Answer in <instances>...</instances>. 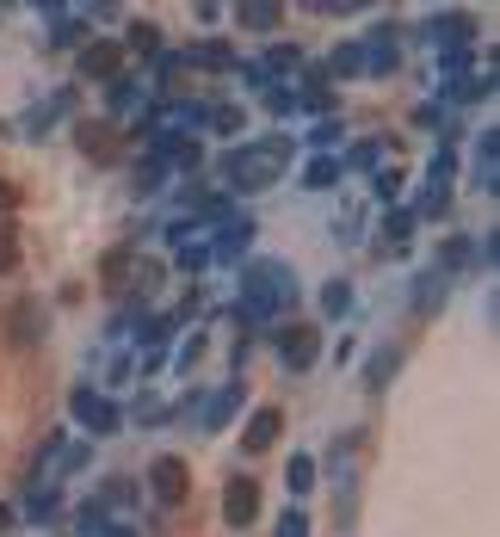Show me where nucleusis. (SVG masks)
Listing matches in <instances>:
<instances>
[{
    "label": "nucleus",
    "mask_w": 500,
    "mask_h": 537,
    "mask_svg": "<svg viewBox=\"0 0 500 537\" xmlns=\"http://www.w3.org/2000/svg\"><path fill=\"white\" fill-rule=\"evenodd\" d=\"M186 62L210 68V75H229V68H241V56H235L229 44H217V38H204V44H186Z\"/></svg>",
    "instance_id": "obj_16"
},
{
    "label": "nucleus",
    "mask_w": 500,
    "mask_h": 537,
    "mask_svg": "<svg viewBox=\"0 0 500 537\" xmlns=\"http://www.w3.org/2000/svg\"><path fill=\"white\" fill-rule=\"evenodd\" d=\"M105 105H112V112H136V105H149V99H142L136 75H112L105 81Z\"/></svg>",
    "instance_id": "obj_20"
},
{
    "label": "nucleus",
    "mask_w": 500,
    "mask_h": 537,
    "mask_svg": "<svg viewBox=\"0 0 500 537\" xmlns=\"http://www.w3.org/2000/svg\"><path fill=\"white\" fill-rule=\"evenodd\" d=\"M204 130L235 136V130H241V112H235V105H210V112H204Z\"/></svg>",
    "instance_id": "obj_28"
},
{
    "label": "nucleus",
    "mask_w": 500,
    "mask_h": 537,
    "mask_svg": "<svg viewBox=\"0 0 500 537\" xmlns=\"http://www.w3.org/2000/svg\"><path fill=\"white\" fill-rule=\"evenodd\" d=\"M235 408H241V389H235V383H223L217 396H210V402L198 408V433H223V426L235 420Z\"/></svg>",
    "instance_id": "obj_12"
},
{
    "label": "nucleus",
    "mask_w": 500,
    "mask_h": 537,
    "mask_svg": "<svg viewBox=\"0 0 500 537\" xmlns=\"http://www.w3.org/2000/svg\"><path fill=\"white\" fill-rule=\"evenodd\" d=\"M19 204V186H13V179H0V210H13Z\"/></svg>",
    "instance_id": "obj_43"
},
{
    "label": "nucleus",
    "mask_w": 500,
    "mask_h": 537,
    "mask_svg": "<svg viewBox=\"0 0 500 537\" xmlns=\"http://www.w3.org/2000/svg\"><path fill=\"white\" fill-rule=\"evenodd\" d=\"M414 210H389V217H383V235H377V247H383V254H402V247H408V235H414Z\"/></svg>",
    "instance_id": "obj_18"
},
{
    "label": "nucleus",
    "mask_w": 500,
    "mask_h": 537,
    "mask_svg": "<svg viewBox=\"0 0 500 537\" xmlns=\"http://www.w3.org/2000/svg\"><path fill=\"white\" fill-rule=\"evenodd\" d=\"M81 149H87V155H99V161H112V136L93 130V124H81Z\"/></svg>",
    "instance_id": "obj_33"
},
{
    "label": "nucleus",
    "mask_w": 500,
    "mask_h": 537,
    "mask_svg": "<svg viewBox=\"0 0 500 537\" xmlns=\"http://www.w3.org/2000/svg\"><path fill=\"white\" fill-rule=\"evenodd\" d=\"M303 13H315V19H346V13H365V7H377V0H297Z\"/></svg>",
    "instance_id": "obj_22"
},
{
    "label": "nucleus",
    "mask_w": 500,
    "mask_h": 537,
    "mask_svg": "<svg viewBox=\"0 0 500 537\" xmlns=\"http://www.w3.org/2000/svg\"><path fill=\"white\" fill-rule=\"evenodd\" d=\"M247 241H254V223H247V217H223L217 235H210V260H235V254H247Z\"/></svg>",
    "instance_id": "obj_11"
},
{
    "label": "nucleus",
    "mask_w": 500,
    "mask_h": 537,
    "mask_svg": "<svg viewBox=\"0 0 500 537\" xmlns=\"http://www.w3.org/2000/svg\"><path fill=\"white\" fill-rule=\"evenodd\" d=\"M377 198H383V204L402 198V173H396V167H377Z\"/></svg>",
    "instance_id": "obj_35"
},
{
    "label": "nucleus",
    "mask_w": 500,
    "mask_h": 537,
    "mask_svg": "<svg viewBox=\"0 0 500 537\" xmlns=\"http://www.w3.org/2000/svg\"><path fill=\"white\" fill-rule=\"evenodd\" d=\"M377 161H383V142H359L352 161H340V167H377Z\"/></svg>",
    "instance_id": "obj_39"
},
{
    "label": "nucleus",
    "mask_w": 500,
    "mask_h": 537,
    "mask_svg": "<svg viewBox=\"0 0 500 537\" xmlns=\"http://www.w3.org/2000/svg\"><path fill=\"white\" fill-rule=\"evenodd\" d=\"M494 186H500V130L488 124V130L476 136V192L494 198Z\"/></svg>",
    "instance_id": "obj_10"
},
{
    "label": "nucleus",
    "mask_w": 500,
    "mask_h": 537,
    "mask_svg": "<svg viewBox=\"0 0 500 537\" xmlns=\"http://www.w3.org/2000/svg\"><path fill=\"white\" fill-rule=\"evenodd\" d=\"M7 328H13L19 346H38V340H44V315H38V303H19V309L7 315Z\"/></svg>",
    "instance_id": "obj_19"
},
{
    "label": "nucleus",
    "mask_w": 500,
    "mask_h": 537,
    "mask_svg": "<svg viewBox=\"0 0 500 537\" xmlns=\"http://www.w3.org/2000/svg\"><path fill=\"white\" fill-rule=\"evenodd\" d=\"M31 7H38L44 19H62V7H68V0H31Z\"/></svg>",
    "instance_id": "obj_44"
},
{
    "label": "nucleus",
    "mask_w": 500,
    "mask_h": 537,
    "mask_svg": "<svg viewBox=\"0 0 500 537\" xmlns=\"http://www.w3.org/2000/svg\"><path fill=\"white\" fill-rule=\"evenodd\" d=\"M315 352H321V334L309 328V321H291V328L278 334V358H284L291 371H309V365H315Z\"/></svg>",
    "instance_id": "obj_8"
},
{
    "label": "nucleus",
    "mask_w": 500,
    "mask_h": 537,
    "mask_svg": "<svg viewBox=\"0 0 500 537\" xmlns=\"http://www.w3.org/2000/svg\"><path fill=\"white\" fill-rule=\"evenodd\" d=\"M284 0H235V25L241 31H278Z\"/></svg>",
    "instance_id": "obj_14"
},
{
    "label": "nucleus",
    "mask_w": 500,
    "mask_h": 537,
    "mask_svg": "<svg viewBox=\"0 0 500 537\" xmlns=\"http://www.w3.org/2000/svg\"><path fill=\"white\" fill-rule=\"evenodd\" d=\"M136 420H167V408H161L155 396H142V402H136Z\"/></svg>",
    "instance_id": "obj_41"
},
{
    "label": "nucleus",
    "mask_w": 500,
    "mask_h": 537,
    "mask_svg": "<svg viewBox=\"0 0 500 537\" xmlns=\"http://www.w3.org/2000/svg\"><path fill=\"white\" fill-rule=\"evenodd\" d=\"M68 414H75L81 426H87V433H118V426H124V414H118V402L112 396H105V389H75V396H68Z\"/></svg>",
    "instance_id": "obj_3"
},
{
    "label": "nucleus",
    "mask_w": 500,
    "mask_h": 537,
    "mask_svg": "<svg viewBox=\"0 0 500 537\" xmlns=\"http://www.w3.org/2000/svg\"><path fill=\"white\" fill-rule=\"evenodd\" d=\"M396 365H402V352H396V346H383V352L371 358V371H365V389H383L389 377H396Z\"/></svg>",
    "instance_id": "obj_26"
},
{
    "label": "nucleus",
    "mask_w": 500,
    "mask_h": 537,
    "mask_svg": "<svg viewBox=\"0 0 500 537\" xmlns=\"http://www.w3.org/2000/svg\"><path fill=\"white\" fill-rule=\"evenodd\" d=\"M81 75H87V81H112V75H118V44L93 38V50H81Z\"/></svg>",
    "instance_id": "obj_17"
},
{
    "label": "nucleus",
    "mask_w": 500,
    "mask_h": 537,
    "mask_svg": "<svg viewBox=\"0 0 500 537\" xmlns=\"http://www.w3.org/2000/svg\"><path fill=\"white\" fill-rule=\"evenodd\" d=\"M451 179H457V149L445 142V149L433 155V167H426V198H420L414 217H439V210L451 204Z\"/></svg>",
    "instance_id": "obj_6"
},
{
    "label": "nucleus",
    "mask_w": 500,
    "mask_h": 537,
    "mask_svg": "<svg viewBox=\"0 0 500 537\" xmlns=\"http://www.w3.org/2000/svg\"><path fill=\"white\" fill-rule=\"evenodd\" d=\"M278 537H309V513H303V507H284V519H278Z\"/></svg>",
    "instance_id": "obj_34"
},
{
    "label": "nucleus",
    "mask_w": 500,
    "mask_h": 537,
    "mask_svg": "<svg viewBox=\"0 0 500 537\" xmlns=\"http://www.w3.org/2000/svg\"><path fill=\"white\" fill-rule=\"evenodd\" d=\"M254 513H260V482H247V476H235L229 488H223V519L241 531V525H254Z\"/></svg>",
    "instance_id": "obj_9"
},
{
    "label": "nucleus",
    "mask_w": 500,
    "mask_h": 537,
    "mask_svg": "<svg viewBox=\"0 0 500 537\" xmlns=\"http://www.w3.org/2000/svg\"><path fill=\"white\" fill-rule=\"evenodd\" d=\"M291 149L297 142H284V136H260V142H241V149L223 155V179L235 192H266L272 179L291 167Z\"/></svg>",
    "instance_id": "obj_2"
},
{
    "label": "nucleus",
    "mask_w": 500,
    "mask_h": 537,
    "mask_svg": "<svg viewBox=\"0 0 500 537\" xmlns=\"http://www.w3.org/2000/svg\"><path fill=\"white\" fill-rule=\"evenodd\" d=\"M13 266H19V229L0 223V272H13Z\"/></svg>",
    "instance_id": "obj_32"
},
{
    "label": "nucleus",
    "mask_w": 500,
    "mask_h": 537,
    "mask_svg": "<svg viewBox=\"0 0 500 537\" xmlns=\"http://www.w3.org/2000/svg\"><path fill=\"white\" fill-rule=\"evenodd\" d=\"M340 173H346L340 155H315V161L303 167V186H315V192H321V186H340Z\"/></svg>",
    "instance_id": "obj_23"
},
{
    "label": "nucleus",
    "mask_w": 500,
    "mask_h": 537,
    "mask_svg": "<svg viewBox=\"0 0 500 537\" xmlns=\"http://www.w3.org/2000/svg\"><path fill=\"white\" fill-rule=\"evenodd\" d=\"M81 38H87V25H81V19H56V50L81 44Z\"/></svg>",
    "instance_id": "obj_36"
},
{
    "label": "nucleus",
    "mask_w": 500,
    "mask_h": 537,
    "mask_svg": "<svg viewBox=\"0 0 500 537\" xmlns=\"http://www.w3.org/2000/svg\"><path fill=\"white\" fill-rule=\"evenodd\" d=\"M99 537H136V531H130V525H112V519H105V531H99Z\"/></svg>",
    "instance_id": "obj_45"
},
{
    "label": "nucleus",
    "mask_w": 500,
    "mask_h": 537,
    "mask_svg": "<svg viewBox=\"0 0 500 537\" xmlns=\"http://www.w3.org/2000/svg\"><path fill=\"white\" fill-rule=\"evenodd\" d=\"M0 7H7V0H0Z\"/></svg>",
    "instance_id": "obj_46"
},
{
    "label": "nucleus",
    "mask_w": 500,
    "mask_h": 537,
    "mask_svg": "<svg viewBox=\"0 0 500 537\" xmlns=\"http://www.w3.org/2000/svg\"><path fill=\"white\" fill-rule=\"evenodd\" d=\"M124 272H130V254H112V260H105V284H124Z\"/></svg>",
    "instance_id": "obj_40"
},
{
    "label": "nucleus",
    "mask_w": 500,
    "mask_h": 537,
    "mask_svg": "<svg viewBox=\"0 0 500 537\" xmlns=\"http://www.w3.org/2000/svg\"><path fill=\"white\" fill-rule=\"evenodd\" d=\"M68 105H75V93H50L44 105H31V112L19 118V136H44L50 124H62V118H68Z\"/></svg>",
    "instance_id": "obj_13"
},
{
    "label": "nucleus",
    "mask_w": 500,
    "mask_h": 537,
    "mask_svg": "<svg viewBox=\"0 0 500 537\" xmlns=\"http://www.w3.org/2000/svg\"><path fill=\"white\" fill-rule=\"evenodd\" d=\"M278 433H284V414H278V408H260L254 420L241 426V445H247V451H272Z\"/></svg>",
    "instance_id": "obj_15"
},
{
    "label": "nucleus",
    "mask_w": 500,
    "mask_h": 537,
    "mask_svg": "<svg viewBox=\"0 0 500 537\" xmlns=\"http://www.w3.org/2000/svg\"><path fill=\"white\" fill-rule=\"evenodd\" d=\"M149 488H155V500H161V507H180V500H186V488H192L186 463H180V457H155V463H149Z\"/></svg>",
    "instance_id": "obj_7"
},
{
    "label": "nucleus",
    "mask_w": 500,
    "mask_h": 537,
    "mask_svg": "<svg viewBox=\"0 0 500 537\" xmlns=\"http://www.w3.org/2000/svg\"><path fill=\"white\" fill-rule=\"evenodd\" d=\"M414 303H420V309H439V303H445V272H426V278H420V297H414Z\"/></svg>",
    "instance_id": "obj_30"
},
{
    "label": "nucleus",
    "mask_w": 500,
    "mask_h": 537,
    "mask_svg": "<svg viewBox=\"0 0 500 537\" xmlns=\"http://www.w3.org/2000/svg\"><path fill=\"white\" fill-rule=\"evenodd\" d=\"M284 488H291V494L303 500V494L315 488V457H303V451H297L291 463H284Z\"/></svg>",
    "instance_id": "obj_24"
},
{
    "label": "nucleus",
    "mask_w": 500,
    "mask_h": 537,
    "mask_svg": "<svg viewBox=\"0 0 500 537\" xmlns=\"http://www.w3.org/2000/svg\"><path fill=\"white\" fill-rule=\"evenodd\" d=\"M297 303V272L284 266V260H247L241 266V321H278L284 309Z\"/></svg>",
    "instance_id": "obj_1"
},
{
    "label": "nucleus",
    "mask_w": 500,
    "mask_h": 537,
    "mask_svg": "<svg viewBox=\"0 0 500 537\" xmlns=\"http://www.w3.org/2000/svg\"><path fill=\"white\" fill-rule=\"evenodd\" d=\"M402 31L396 25H377L371 31V38H359V44H352V50H359V75H389V68H396L402 62Z\"/></svg>",
    "instance_id": "obj_5"
},
{
    "label": "nucleus",
    "mask_w": 500,
    "mask_h": 537,
    "mask_svg": "<svg viewBox=\"0 0 500 537\" xmlns=\"http://www.w3.org/2000/svg\"><path fill=\"white\" fill-rule=\"evenodd\" d=\"M198 352H204V340H198V334H192V340H186V346H180V371H192V365H198Z\"/></svg>",
    "instance_id": "obj_42"
},
{
    "label": "nucleus",
    "mask_w": 500,
    "mask_h": 537,
    "mask_svg": "<svg viewBox=\"0 0 500 537\" xmlns=\"http://www.w3.org/2000/svg\"><path fill=\"white\" fill-rule=\"evenodd\" d=\"M321 309H328L334 321L352 315V284H346V278H328V284H321Z\"/></svg>",
    "instance_id": "obj_25"
},
{
    "label": "nucleus",
    "mask_w": 500,
    "mask_h": 537,
    "mask_svg": "<svg viewBox=\"0 0 500 537\" xmlns=\"http://www.w3.org/2000/svg\"><path fill=\"white\" fill-rule=\"evenodd\" d=\"M62 507V494L56 488H38V482H31V494H25V519H50Z\"/></svg>",
    "instance_id": "obj_27"
},
{
    "label": "nucleus",
    "mask_w": 500,
    "mask_h": 537,
    "mask_svg": "<svg viewBox=\"0 0 500 537\" xmlns=\"http://www.w3.org/2000/svg\"><path fill=\"white\" fill-rule=\"evenodd\" d=\"M309 149H321V155H334V149H340V118H321V124L309 130Z\"/></svg>",
    "instance_id": "obj_29"
},
{
    "label": "nucleus",
    "mask_w": 500,
    "mask_h": 537,
    "mask_svg": "<svg viewBox=\"0 0 500 537\" xmlns=\"http://www.w3.org/2000/svg\"><path fill=\"white\" fill-rule=\"evenodd\" d=\"M297 87H266V105H272V112H297Z\"/></svg>",
    "instance_id": "obj_38"
},
{
    "label": "nucleus",
    "mask_w": 500,
    "mask_h": 537,
    "mask_svg": "<svg viewBox=\"0 0 500 537\" xmlns=\"http://www.w3.org/2000/svg\"><path fill=\"white\" fill-rule=\"evenodd\" d=\"M130 500H136V482L112 476V482H105V494H99V507H130Z\"/></svg>",
    "instance_id": "obj_31"
},
{
    "label": "nucleus",
    "mask_w": 500,
    "mask_h": 537,
    "mask_svg": "<svg viewBox=\"0 0 500 537\" xmlns=\"http://www.w3.org/2000/svg\"><path fill=\"white\" fill-rule=\"evenodd\" d=\"M328 68H334V75H359V50H352V44H340V50L328 56Z\"/></svg>",
    "instance_id": "obj_37"
},
{
    "label": "nucleus",
    "mask_w": 500,
    "mask_h": 537,
    "mask_svg": "<svg viewBox=\"0 0 500 537\" xmlns=\"http://www.w3.org/2000/svg\"><path fill=\"white\" fill-rule=\"evenodd\" d=\"M124 44H130L136 56H161V25H155V19H130Z\"/></svg>",
    "instance_id": "obj_21"
},
{
    "label": "nucleus",
    "mask_w": 500,
    "mask_h": 537,
    "mask_svg": "<svg viewBox=\"0 0 500 537\" xmlns=\"http://www.w3.org/2000/svg\"><path fill=\"white\" fill-rule=\"evenodd\" d=\"M420 38L433 44V56H439V50H470V44H476V19H470V13H433V19L420 25Z\"/></svg>",
    "instance_id": "obj_4"
}]
</instances>
